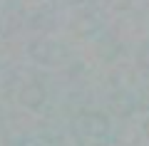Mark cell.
<instances>
[{
    "instance_id": "obj_2",
    "label": "cell",
    "mask_w": 149,
    "mask_h": 146,
    "mask_svg": "<svg viewBox=\"0 0 149 146\" xmlns=\"http://www.w3.org/2000/svg\"><path fill=\"white\" fill-rule=\"evenodd\" d=\"M27 55H30L35 62L45 64L50 60V45H47V40H32L30 45H27Z\"/></svg>"
},
{
    "instance_id": "obj_1",
    "label": "cell",
    "mask_w": 149,
    "mask_h": 146,
    "mask_svg": "<svg viewBox=\"0 0 149 146\" xmlns=\"http://www.w3.org/2000/svg\"><path fill=\"white\" fill-rule=\"evenodd\" d=\"M17 102L25 109H40L45 104V89L40 82H25L17 92Z\"/></svg>"
},
{
    "instance_id": "obj_3",
    "label": "cell",
    "mask_w": 149,
    "mask_h": 146,
    "mask_svg": "<svg viewBox=\"0 0 149 146\" xmlns=\"http://www.w3.org/2000/svg\"><path fill=\"white\" fill-rule=\"evenodd\" d=\"M3 30H5V22H3V17H0V35H3Z\"/></svg>"
}]
</instances>
